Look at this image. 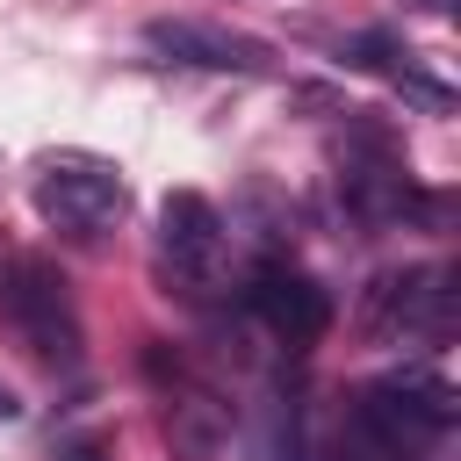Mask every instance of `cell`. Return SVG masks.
Returning <instances> with one entry per match:
<instances>
[{
  "mask_svg": "<svg viewBox=\"0 0 461 461\" xmlns=\"http://www.w3.org/2000/svg\"><path fill=\"white\" fill-rule=\"evenodd\" d=\"M7 418H14V396H7V389H0V425H7Z\"/></svg>",
  "mask_w": 461,
  "mask_h": 461,
  "instance_id": "7c38bea8",
  "label": "cell"
},
{
  "mask_svg": "<svg viewBox=\"0 0 461 461\" xmlns=\"http://www.w3.org/2000/svg\"><path fill=\"white\" fill-rule=\"evenodd\" d=\"M144 43L166 50L173 65H202V72H274V50L245 29H216V22H144Z\"/></svg>",
  "mask_w": 461,
  "mask_h": 461,
  "instance_id": "5b68a950",
  "label": "cell"
},
{
  "mask_svg": "<svg viewBox=\"0 0 461 461\" xmlns=\"http://www.w3.org/2000/svg\"><path fill=\"white\" fill-rule=\"evenodd\" d=\"M382 389H389L418 425H432V432H447V425L461 418L454 382H447V375H432V367H396V375H382Z\"/></svg>",
  "mask_w": 461,
  "mask_h": 461,
  "instance_id": "ba28073f",
  "label": "cell"
},
{
  "mask_svg": "<svg viewBox=\"0 0 461 461\" xmlns=\"http://www.w3.org/2000/svg\"><path fill=\"white\" fill-rule=\"evenodd\" d=\"M339 58H346V65H360V72H396V58L411 65V50H396V36H353Z\"/></svg>",
  "mask_w": 461,
  "mask_h": 461,
  "instance_id": "30bf717a",
  "label": "cell"
},
{
  "mask_svg": "<svg viewBox=\"0 0 461 461\" xmlns=\"http://www.w3.org/2000/svg\"><path fill=\"white\" fill-rule=\"evenodd\" d=\"M0 310L14 317V331L29 339V353H36V360H72V353H79V317H72V295H65V281H58L43 259H22V267L7 274Z\"/></svg>",
  "mask_w": 461,
  "mask_h": 461,
  "instance_id": "3957f363",
  "label": "cell"
},
{
  "mask_svg": "<svg viewBox=\"0 0 461 461\" xmlns=\"http://www.w3.org/2000/svg\"><path fill=\"white\" fill-rule=\"evenodd\" d=\"M418 7H432V14H439V7H447V0H418Z\"/></svg>",
  "mask_w": 461,
  "mask_h": 461,
  "instance_id": "4fadbf2b",
  "label": "cell"
},
{
  "mask_svg": "<svg viewBox=\"0 0 461 461\" xmlns=\"http://www.w3.org/2000/svg\"><path fill=\"white\" fill-rule=\"evenodd\" d=\"M245 303H252V317L281 339V346H317L324 339V324H331V295L310 281V274H295V267H281V259H267L259 274H252V288H245Z\"/></svg>",
  "mask_w": 461,
  "mask_h": 461,
  "instance_id": "277c9868",
  "label": "cell"
},
{
  "mask_svg": "<svg viewBox=\"0 0 461 461\" xmlns=\"http://www.w3.org/2000/svg\"><path fill=\"white\" fill-rule=\"evenodd\" d=\"M58 461H115V447H108V439H79V447H65Z\"/></svg>",
  "mask_w": 461,
  "mask_h": 461,
  "instance_id": "8fae6325",
  "label": "cell"
},
{
  "mask_svg": "<svg viewBox=\"0 0 461 461\" xmlns=\"http://www.w3.org/2000/svg\"><path fill=\"white\" fill-rule=\"evenodd\" d=\"M230 439V403L202 382H173L166 389V447L173 461H209Z\"/></svg>",
  "mask_w": 461,
  "mask_h": 461,
  "instance_id": "52a82bcc",
  "label": "cell"
},
{
  "mask_svg": "<svg viewBox=\"0 0 461 461\" xmlns=\"http://www.w3.org/2000/svg\"><path fill=\"white\" fill-rule=\"evenodd\" d=\"M447 324H454V274H439V267H389L360 295V331L367 339L447 331Z\"/></svg>",
  "mask_w": 461,
  "mask_h": 461,
  "instance_id": "7a4b0ae2",
  "label": "cell"
},
{
  "mask_svg": "<svg viewBox=\"0 0 461 461\" xmlns=\"http://www.w3.org/2000/svg\"><path fill=\"white\" fill-rule=\"evenodd\" d=\"M158 245H166V259H173L180 274L209 281L216 259H223V216H216V202L194 194V187H173V194L158 202Z\"/></svg>",
  "mask_w": 461,
  "mask_h": 461,
  "instance_id": "8992f818",
  "label": "cell"
},
{
  "mask_svg": "<svg viewBox=\"0 0 461 461\" xmlns=\"http://www.w3.org/2000/svg\"><path fill=\"white\" fill-rule=\"evenodd\" d=\"M122 209H130V187H122V173H115L108 158H50L43 180H36V216L58 223V230L94 238V230H108Z\"/></svg>",
  "mask_w": 461,
  "mask_h": 461,
  "instance_id": "6da1fadb",
  "label": "cell"
},
{
  "mask_svg": "<svg viewBox=\"0 0 461 461\" xmlns=\"http://www.w3.org/2000/svg\"><path fill=\"white\" fill-rule=\"evenodd\" d=\"M396 94H403V101H418L425 115H454V86H439V79H425L418 65H396Z\"/></svg>",
  "mask_w": 461,
  "mask_h": 461,
  "instance_id": "9c48e42d",
  "label": "cell"
}]
</instances>
